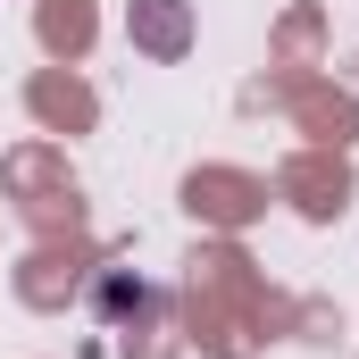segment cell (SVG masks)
Returning <instances> with one entry per match:
<instances>
[]
</instances>
